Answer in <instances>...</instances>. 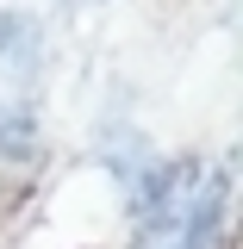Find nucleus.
I'll use <instances>...</instances> for the list:
<instances>
[{
  "label": "nucleus",
  "instance_id": "2",
  "mask_svg": "<svg viewBox=\"0 0 243 249\" xmlns=\"http://www.w3.org/2000/svg\"><path fill=\"white\" fill-rule=\"evenodd\" d=\"M224 218H231V175L212 168L200 187H187L181 212H175V237H181V249H218Z\"/></svg>",
  "mask_w": 243,
  "mask_h": 249
},
{
  "label": "nucleus",
  "instance_id": "1",
  "mask_svg": "<svg viewBox=\"0 0 243 249\" xmlns=\"http://www.w3.org/2000/svg\"><path fill=\"white\" fill-rule=\"evenodd\" d=\"M44 62H50L44 19L31 6H0V88H6V100H31L44 81Z\"/></svg>",
  "mask_w": 243,
  "mask_h": 249
},
{
  "label": "nucleus",
  "instance_id": "3",
  "mask_svg": "<svg viewBox=\"0 0 243 249\" xmlns=\"http://www.w3.org/2000/svg\"><path fill=\"white\" fill-rule=\"evenodd\" d=\"M37 156V119L25 100H0V162H31Z\"/></svg>",
  "mask_w": 243,
  "mask_h": 249
}]
</instances>
